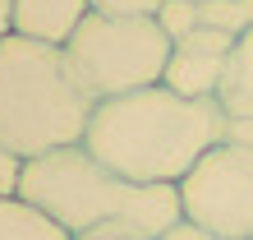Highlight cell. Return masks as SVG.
I'll use <instances>...</instances> for the list:
<instances>
[{"label":"cell","mask_w":253,"mask_h":240,"mask_svg":"<svg viewBox=\"0 0 253 240\" xmlns=\"http://www.w3.org/2000/svg\"><path fill=\"white\" fill-rule=\"evenodd\" d=\"M216 102H221L226 116H253V28L244 37H235V47L226 56V69H221Z\"/></svg>","instance_id":"cell-9"},{"label":"cell","mask_w":253,"mask_h":240,"mask_svg":"<svg viewBox=\"0 0 253 240\" xmlns=\"http://www.w3.org/2000/svg\"><path fill=\"white\" fill-rule=\"evenodd\" d=\"M87 5L101 14H157L161 0H87Z\"/></svg>","instance_id":"cell-12"},{"label":"cell","mask_w":253,"mask_h":240,"mask_svg":"<svg viewBox=\"0 0 253 240\" xmlns=\"http://www.w3.org/2000/svg\"><path fill=\"white\" fill-rule=\"evenodd\" d=\"M230 47H235V37H226V33H216V28H203V23H198L189 37L175 42L161 83H166L170 93H180V97H216Z\"/></svg>","instance_id":"cell-6"},{"label":"cell","mask_w":253,"mask_h":240,"mask_svg":"<svg viewBox=\"0 0 253 240\" xmlns=\"http://www.w3.org/2000/svg\"><path fill=\"white\" fill-rule=\"evenodd\" d=\"M175 189L184 222L230 240H253V148L221 139Z\"/></svg>","instance_id":"cell-5"},{"label":"cell","mask_w":253,"mask_h":240,"mask_svg":"<svg viewBox=\"0 0 253 240\" xmlns=\"http://www.w3.org/2000/svg\"><path fill=\"white\" fill-rule=\"evenodd\" d=\"M14 33V0H0V37Z\"/></svg>","instance_id":"cell-17"},{"label":"cell","mask_w":253,"mask_h":240,"mask_svg":"<svg viewBox=\"0 0 253 240\" xmlns=\"http://www.w3.org/2000/svg\"><path fill=\"white\" fill-rule=\"evenodd\" d=\"M161 240H230V236H216V231H207V227H193V222H175V227L161 236Z\"/></svg>","instance_id":"cell-14"},{"label":"cell","mask_w":253,"mask_h":240,"mask_svg":"<svg viewBox=\"0 0 253 240\" xmlns=\"http://www.w3.org/2000/svg\"><path fill=\"white\" fill-rule=\"evenodd\" d=\"M19 194L33 199L37 208H46L69 236L120 227V231L161 240L184 217L175 185H138V180L111 171L83 143H69L46 157L23 162Z\"/></svg>","instance_id":"cell-2"},{"label":"cell","mask_w":253,"mask_h":240,"mask_svg":"<svg viewBox=\"0 0 253 240\" xmlns=\"http://www.w3.org/2000/svg\"><path fill=\"white\" fill-rule=\"evenodd\" d=\"M226 139L216 97H180L166 83L97 102L83 148L138 185H180L203 153Z\"/></svg>","instance_id":"cell-1"},{"label":"cell","mask_w":253,"mask_h":240,"mask_svg":"<svg viewBox=\"0 0 253 240\" xmlns=\"http://www.w3.org/2000/svg\"><path fill=\"white\" fill-rule=\"evenodd\" d=\"M74 240H152V236H138V231H120V227H106V231H83Z\"/></svg>","instance_id":"cell-16"},{"label":"cell","mask_w":253,"mask_h":240,"mask_svg":"<svg viewBox=\"0 0 253 240\" xmlns=\"http://www.w3.org/2000/svg\"><path fill=\"white\" fill-rule=\"evenodd\" d=\"M198 23L216 28V33H226V37H244L253 28V0H203Z\"/></svg>","instance_id":"cell-10"},{"label":"cell","mask_w":253,"mask_h":240,"mask_svg":"<svg viewBox=\"0 0 253 240\" xmlns=\"http://www.w3.org/2000/svg\"><path fill=\"white\" fill-rule=\"evenodd\" d=\"M193 5H203V0H193Z\"/></svg>","instance_id":"cell-18"},{"label":"cell","mask_w":253,"mask_h":240,"mask_svg":"<svg viewBox=\"0 0 253 240\" xmlns=\"http://www.w3.org/2000/svg\"><path fill=\"white\" fill-rule=\"evenodd\" d=\"M19 176H23V162L0 148V194H19Z\"/></svg>","instance_id":"cell-13"},{"label":"cell","mask_w":253,"mask_h":240,"mask_svg":"<svg viewBox=\"0 0 253 240\" xmlns=\"http://www.w3.org/2000/svg\"><path fill=\"white\" fill-rule=\"evenodd\" d=\"M226 139L253 148V116H226Z\"/></svg>","instance_id":"cell-15"},{"label":"cell","mask_w":253,"mask_h":240,"mask_svg":"<svg viewBox=\"0 0 253 240\" xmlns=\"http://www.w3.org/2000/svg\"><path fill=\"white\" fill-rule=\"evenodd\" d=\"M170 51H175V42L161 33V23L152 14H101V9H92L74 28V37L65 42V56H69L74 74H79V83L97 102L161 83Z\"/></svg>","instance_id":"cell-4"},{"label":"cell","mask_w":253,"mask_h":240,"mask_svg":"<svg viewBox=\"0 0 253 240\" xmlns=\"http://www.w3.org/2000/svg\"><path fill=\"white\" fill-rule=\"evenodd\" d=\"M97 97L74 74L65 47L0 37V148L19 162L83 143Z\"/></svg>","instance_id":"cell-3"},{"label":"cell","mask_w":253,"mask_h":240,"mask_svg":"<svg viewBox=\"0 0 253 240\" xmlns=\"http://www.w3.org/2000/svg\"><path fill=\"white\" fill-rule=\"evenodd\" d=\"M0 240H74V236L33 199L0 194Z\"/></svg>","instance_id":"cell-8"},{"label":"cell","mask_w":253,"mask_h":240,"mask_svg":"<svg viewBox=\"0 0 253 240\" xmlns=\"http://www.w3.org/2000/svg\"><path fill=\"white\" fill-rule=\"evenodd\" d=\"M152 19L161 23V33L170 42H180V37H189L193 28H198V5H193V0H161Z\"/></svg>","instance_id":"cell-11"},{"label":"cell","mask_w":253,"mask_h":240,"mask_svg":"<svg viewBox=\"0 0 253 240\" xmlns=\"http://www.w3.org/2000/svg\"><path fill=\"white\" fill-rule=\"evenodd\" d=\"M87 14H92L87 0H14V33L65 47Z\"/></svg>","instance_id":"cell-7"}]
</instances>
